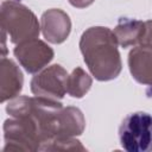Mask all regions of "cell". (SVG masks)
I'll return each instance as SVG.
<instances>
[{"instance_id":"cell-2","label":"cell","mask_w":152,"mask_h":152,"mask_svg":"<svg viewBox=\"0 0 152 152\" xmlns=\"http://www.w3.org/2000/svg\"><path fill=\"white\" fill-rule=\"evenodd\" d=\"M119 139L126 151H152V115L145 112L128 114L119 127Z\"/></svg>"},{"instance_id":"cell-6","label":"cell","mask_w":152,"mask_h":152,"mask_svg":"<svg viewBox=\"0 0 152 152\" xmlns=\"http://www.w3.org/2000/svg\"><path fill=\"white\" fill-rule=\"evenodd\" d=\"M43 33L45 38L52 43L63 42L69 33L63 30L70 31V21L68 15L58 10H52L45 12L43 18Z\"/></svg>"},{"instance_id":"cell-10","label":"cell","mask_w":152,"mask_h":152,"mask_svg":"<svg viewBox=\"0 0 152 152\" xmlns=\"http://www.w3.org/2000/svg\"><path fill=\"white\" fill-rule=\"evenodd\" d=\"M70 2H71L74 6H77V7H84V6H88L89 4H91L93 0H70Z\"/></svg>"},{"instance_id":"cell-4","label":"cell","mask_w":152,"mask_h":152,"mask_svg":"<svg viewBox=\"0 0 152 152\" xmlns=\"http://www.w3.org/2000/svg\"><path fill=\"white\" fill-rule=\"evenodd\" d=\"M66 81L68 75L61 65H52L32 80L31 89L37 96L46 99L63 97V94L66 91Z\"/></svg>"},{"instance_id":"cell-3","label":"cell","mask_w":152,"mask_h":152,"mask_svg":"<svg viewBox=\"0 0 152 152\" xmlns=\"http://www.w3.org/2000/svg\"><path fill=\"white\" fill-rule=\"evenodd\" d=\"M2 30H7L13 43L34 39L39 34L38 23L33 13L14 1H5L1 7Z\"/></svg>"},{"instance_id":"cell-5","label":"cell","mask_w":152,"mask_h":152,"mask_svg":"<svg viewBox=\"0 0 152 152\" xmlns=\"http://www.w3.org/2000/svg\"><path fill=\"white\" fill-rule=\"evenodd\" d=\"M14 55L28 72H36L51 61L53 52L44 43L31 39L18 45Z\"/></svg>"},{"instance_id":"cell-1","label":"cell","mask_w":152,"mask_h":152,"mask_svg":"<svg viewBox=\"0 0 152 152\" xmlns=\"http://www.w3.org/2000/svg\"><path fill=\"white\" fill-rule=\"evenodd\" d=\"M81 50L93 75L101 81L116 77L121 69L116 37L107 27H91L83 33Z\"/></svg>"},{"instance_id":"cell-9","label":"cell","mask_w":152,"mask_h":152,"mask_svg":"<svg viewBox=\"0 0 152 152\" xmlns=\"http://www.w3.org/2000/svg\"><path fill=\"white\" fill-rule=\"evenodd\" d=\"M90 84H91V81L88 77V75L84 74L82 69H76L74 70L72 75L68 77L66 91L74 97H81L83 96L84 93L88 91Z\"/></svg>"},{"instance_id":"cell-8","label":"cell","mask_w":152,"mask_h":152,"mask_svg":"<svg viewBox=\"0 0 152 152\" xmlns=\"http://www.w3.org/2000/svg\"><path fill=\"white\" fill-rule=\"evenodd\" d=\"M145 33V24L141 21H135V20H122L119 26L115 30L116 39L119 43L126 48L131 44H135L138 40L142 39Z\"/></svg>"},{"instance_id":"cell-7","label":"cell","mask_w":152,"mask_h":152,"mask_svg":"<svg viewBox=\"0 0 152 152\" xmlns=\"http://www.w3.org/2000/svg\"><path fill=\"white\" fill-rule=\"evenodd\" d=\"M1 65L8 71L10 75V77H6V75L1 74V101L4 102L10 97L15 96L20 91L23 86V75L17 65L10 59L2 58Z\"/></svg>"}]
</instances>
